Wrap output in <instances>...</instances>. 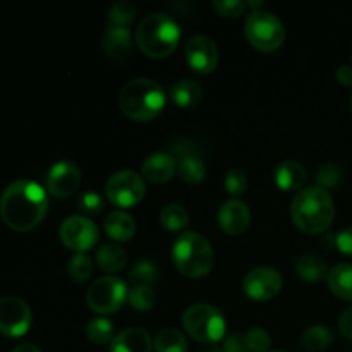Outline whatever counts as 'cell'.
I'll return each instance as SVG.
<instances>
[{
	"label": "cell",
	"instance_id": "obj_39",
	"mask_svg": "<svg viewBox=\"0 0 352 352\" xmlns=\"http://www.w3.org/2000/svg\"><path fill=\"white\" fill-rule=\"evenodd\" d=\"M172 151H174V158L177 157L179 160L186 157H191V155H198L199 148L195 141L191 140H179L172 144Z\"/></svg>",
	"mask_w": 352,
	"mask_h": 352
},
{
	"label": "cell",
	"instance_id": "obj_18",
	"mask_svg": "<svg viewBox=\"0 0 352 352\" xmlns=\"http://www.w3.org/2000/svg\"><path fill=\"white\" fill-rule=\"evenodd\" d=\"M141 172L146 181L153 182V184H165L175 175L177 164H175L174 155L153 153L143 162Z\"/></svg>",
	"mask_w": 352,
	"mask_h": 352
},
{
	"label": "cell",
	"instance_id": "obj_3",
	"mask_svg": "<svg viewBox=\"0 0 352 352\" xmlns=\"http://www.w3.org/2000/svg\"><path fill=\"white\" fill-rule=\"evenodd\" d=\"M167 103V95L157 81L148 78H136L122 86L119 95V107L124 116L133 120L146 122L160 116Z\"/></svg>",
	"mask_w": 352,
	"mask_h": 352
},
{
	"label": "cell",
	"instance_id": "obj_28",
	"mask_svg": "<svg viewBox=\"0 0 352 352\" xmlns=\"http://www.w3.org/2000/svg\"><path fill=\"white\" fill-rule=\"evenodd\" d=\"M160 222L170 232H179V230L186 229L189 223V213L188 210L177 203H170L165 206L160 212Z\"/></svg>",
	"mask_w": 352,
	"mask_h": 352
},
{
	"label": "cell",
	"instance_id": "obj_29",
	"mask_svg": "<svg viewBox=\"0 0 352 352\" xmlns=\"http://www.w3.org/2000/svg\"><path fill=\"white\" fill-rule=\"evenodd\" d=\"M86 336L93 344H110L113 340V323L107 318H93L86 327Z\"/></svg>",
	"mask_w": 352,
	"mask_h": 352
},
{
	"label": "cell",
	"instance_id": "obj_46",
	"mask_svg": "<svg viewBox=\"0 0 352 352\" xmlns=\"http://www.w3.org/2000/svg\"><path fill=\"white\" fill-rule=\"evenodd\" d=\"M205 352H223V349H220V347H217V346H210V347H206Z\"/></svg>",
	"mask_w": 352,
	"mask_h": 352
},
{
	"label": "cell",
	"instance_id": "obj_9",
	"mask_svg": "<svg viewBox=\"0 0 352 352\" xmlns=\"http://www.w3.org/2000/svg\"><path fill=\"white\" fill-rule=\"evenodd\" d=\"M146 186L143 177L133 170L116 172L105 184V195L119 208H133L144 198Z\"/></svg>",
	"mask_w": 352,
	"mask_h": 352
},
{
	"label": "cell",
	"instance_id": "obj_2",
	"mask_svg": "<svg viewBox=\"0 0 352 352\" xmlns=\"http://www.w3.org/2000/svg\"><path fill=\"white\" fill-rule=\"evenodd\" d=\"M291 217L301 232L315 236L329 229L336 217V205L327 189L309 186L294 196L291 203Z\"/></svg>",
	"mask_w": 352,
	"mask_h": 352
},
{
	"label": "cell",
	"instance_id": "obj_45",
	"mask_svg": "<svg viewBox=\"0 0 352 352\" xmlns=\"http://www.w3.org/2000/svg\"><path fill=\"white\" fill-rule=\"evenodd\" d=\"M246 6L251 7V9H254L253 12H260V10H263V2H248Z\"/></svg>",
	"mask_w": 352,
	"mask_h": 352
},
{
	"label": "cell",
	"instance_id": "obj_33",
	"mask_svg": "<svg viewBox=\"0 0 352 352\" xmlns=\"http://www.w3.org/2000/svg\"><path fill=\"white\" fill-rule=\"evenodd\" d=\"M316 182L318 188H339L342 182V170L337 164H323L316 170Z\"/></svg>",
	"mask_w": 352,
	"mask_h": 352
},
{
	"label": "cell",
	"instance_id": "obj_25",
	"mask_svg": "<svg viewBox=\"0 0 352 352\" xmlns=\"http://www.w3.org/2000/svg\"><path fill=\"white\" fill-rule=\"evenodd\" d=\"M155 352H188V340L177 329H162L153 340Z\"/></svg>",
	"mask_w": 352,
	"mask_h": 352
},
{
	"label": "cell",
	"instance_id": "obj_38",
	"mask_svg": "<svg viewBox=\"0 0 352 352\" xmlns=\"http://www.w3.org/2000/svg\"><path fill=\"white\" fill-rule=\"evenodd\" d=\"M79 210L85 213H100L103 210V199L98 192L86 191L78 199Z\"/></svg>",
	"mask_w": 352,
	"mask_h": 352
},
{
	"label": "cell",
	"instance_id": "obj_20",
	"mask_svg": "<svg viewBox=\"0 0 352 352\" xmlns=\"http://www.w3.org/2000/svg\"><path fill=\"white\" fill-rule=\"evenodd\" d=\"M103 229H105L107 236L110 239L124 243V241H129L134 237V234H136V222H134V219L129 213L122 212V210H116V212L109 213L105 223H103Z\"/></svg>",
	"mask_w": 352,
	"mask_h": 352
},
{
	"label": "cell",
	"instance_id": "obj_14",
	"mask_svg": "<svg viewBox=\"0 0 352 352\" xmlns=\"http://www.w3.org/2000/svg\"><path fill=\"white\" fill-rule=\"evenodd\" d=\"M82 174L74 162L60 160L50 167L47 174V191L54 198H67L81 186Z\"/></svg>",
	"mask_w": 352,
	"mask_h": 352
},
{
	"label": "cell",
	"instance_id": "obj_12",
	"mask_svg": "<svg viewBox=\"0 0 352 352\" xmlns=\"http://www.w3.org/2000/svg\"><path fill=\"white\" fill-rule=\"evenodd\" d=\"M282 285H284L282 275L270 267L254 268L244 277L243 282L244 294L258 302L274 299L282 291Z\"/></svg>",
	"mask_w": 352,
	"mask_h": 352
},
{
	"label": "cell",
	"instance_id": "obj_13",
	"mask_svg": "<svg viewBox=\"0 0 352 352\" xmlns=\"http://www.w3.org/2000/svg\"><path fill=\"white\" fill-rule=\"evenodd\" d=\"M184 54L189 67L198 74H212L219 65V48L215 41L205 34L189 38Z\"/></svg>",
	"mask_w": 352,
	"mask_h": 352
},
{
	"label": "cell",
	"instance_id": "obj_1",
	"mask_svg": "<svg viewBox=\"0 0 352 352\" xmlns=\"http://www.w3.org/2000/svg\"><path fill=\"white\" fill-rule=\"evenodd\" d=\"M47 212V191L28 179H19L9 184L0 196V217L3 223L16 232L33 230L40 226Z\"/></svg>",
	"mask_w": 352,
	"mask_h": 352
},
{
	"label": "cell",
	"instance_id": "obj_41",
	"mask_svg": "<svg viewBox=\"0 0 352 352\" xmlns=\"http://www.w3.org/2000/svg\"><path fill=\"white\" fill-rule=\"evenodd\" d=\"M336 244L337 248H339L340 253L352 256V227H347V229L340 230V232L337 234Z\"/></svg>",
	"mask_w": 352,
	"mask_h": 352
},
{
	"label": "cell",
	"instance_id": "obj_6",
	"mask_svg": "<svg viewBox=\"0 0 352 352\" xmlns=\"http://www.w3.org/2000/svg\"><path fill=\"white\" fill-rule=\"evenodd\" d=\"M182 325L188 336L199 344H217L223 339L227 330L226 318L215 306L205 305H192L191 308L186 309L182 316Z\"/></svg>",
	"mask_w": 352,
	"mask_h": 352
},
{
	"label": "cell",
	"instance_id": "obj_11",
	"mask_svg": "<svg viewBox=\"0 0 352 352\" xmlns=\"http://www.w3.org/2000/svg\"><path fill=\"white\" fill-rule=\"evenodd\" d=\"M33 316L31 309L23 299L7 296L0 299V333L6 337H17L26 336L30 330Z\"/></svg>",
	"mask_w": 352,
	"mask_h": 352
},
{
	"label": "cell",
	"instance_id": "obj_10",
	"mask_svg": "<svg viewBox=\"0 0 352 352\" xmlns=\"http://www.w3.org/2000/svg\"><path fill=\"white\" fill-rule=\"evenodd\" d=\"M58 234H60V241L64 243V246L76 253H86V251L93 250L100 237L96 223L81 215L65 219Z\"/></svg>",
	"mask_w": 352,
	"mask_h": 352
},
{
	"label": "cell",
	"instance_id": "obj_24",
	"mask_svg": "<svg viewBox=\"0 0 352 352\" xmlns=\"http://www.w3.org/2000/svg\"><path fill=\"white\" fill-rule=\"evenodd\" d=\"M296 272L306 282H320L329 275V268L323 258L315 254H305L296 261Z\"/></svg>",
	"mask_w": 352,
	"mask_h": 352
},
{
	"label": "cell",
	"instance_id": "obj_21",
	"mask_svg": "<svg viewBox=\"0 0 352 352\" xmlns=\"http://www.w3.org/2000/svg\"><path fill=\"white\" fill-rule=\"evenodd\" d=\"M329 289L342 301H352V265H336L327 275Z\"/></svg>",
	"mask_w": 352,
	"mask_h": 352
},
{
	"label": "cell",
	"instance_id": "obj_16",
	"mask_svg": "<svg viewBox=\"0 0 352 352\" xmlns=\"http://www.w3.org/2000/svg\"><path fill=\"white\" fill-rule=\"evenodd\" d=\"M103 52L112 60H122L131 54L133 48V34L126 26H107L102 38Z\"/></svg>",
	"mask_w": 352,
	"mask_h": 352
},
{
	"label": "cell",
	"instance_id": "obj_42",
	"mask_svg": "<svg viewBox=\"0 0 352 352\" xmlns=\"http://www.w3.org/2000/svg\"><path fill=\"white\" fill-rule=\"evenodd\" d=\"M339 332L342 333L347 340H352V308H347L346 311L340 315Z\"/></svg>",
	"mask_w": 352,
	"mask_h": 352
},
{
	"label": "cell",
	"instance_id": "obj_23",
	"mask_svg": "<svg viewBox=\"0 0 352 352\" xmlns=\"http://www.w3.org/2000/svg\"><path fill=\"white\" fill-rule=\"evenodd\" d=\"M95 260L102 270L109 272V274H117L122 270L127 263V254L117 244H105L100 248L95 254Z\"/></svg>",
	"mask_w": 352,
	"mask_h": 352
},
{
	"label": "cell",
	"instance_id": "obj_4",
	"mask_svg": "<svg viewBox=\"0 0 352 352\" xmlns=\"http://www.w3.org/2000/svg\"><path fill=\"white\" fill-rule=\"evenodd\" d=\"M181 40V28L170 16L162 12L150 14L136 30V43L144 55L165 58L174 54Z\"/></svg>",
	"mask_w": 352,
	"mask_h": 352
},
{
	"label": "cell",
	"instance_id": "obj_22",
	"mask_svg": "<svg viewBox=\"0 0 352 352\" xmlns=\"http://www.w3.org/2000/svg\"><path fill=\"white\" fill-rule=\"evenodd\" d=\"M172 102L179 105L181 109H192L198 105L203 98V89L192 79H182L177 81L170 89Z\"/></svg>",
	"mask_w": 352,
	"mask_h": 352
},
{
	"label": "cell",
	"instance_id": "obj_37",
	"mask_svg": "<svg viewBox=\"0 0 352 352\" xmlns=\"http://www.w3.org/2000/svg\"><path fill=\"white\" fill-rule=\"evenodd\" d=\"M213 9L222 17L236 19V17L243 16L244 9H246V3L239 2V0H215L213 2Z\"/></svg>",
	"mask_w": 352,
	"mask_h": 352
},
{
	"label": "cell",
	"instance_id": "obj_48",
	"mask_svg": "<svg viewBox=\"0 0 352 352\" xmlns=\"http://www.w3.org/2000/svg\"><path fill=\"white\" fill-rule=\"evenodd\" d=\"M274 352H280V351H274Z\"/></svg>",
	"mask_w": 352,
	"mask_h": 352
},
{
	"label": "cell",
	"instance_id": "obj_36",
	"mask_svg": "<svg viewBox=\"0 0 352 352\" xmlns=\"http://www.w3.org/2000/svg\"><path fill=\"white\" fill-rule=\"evenodd\" d=\"M248 188V177L239 168H230L226 175V189L229 195L241 196Z\"/></svg>",
	"mask_w": 352,
	"mask_h": 352
},
{
	"label": "cell",
	"instance_id": "obj_35",
	"mask_svg": "<svg viewBox=\"0 0 352 352\" xmlns=\"http://www.w3.org/2000/svg\"><path fill=\"white\" fill-rule=\"evenodd\" d=\"M244 337H246V346L250 352H267L270 347V336L261 327H253L248 330Z\"/></svg>",
	"mask_w": 352,
	"mask_h": 352
},
{
	"label": "cell",
	"instance_id": "obj_7",
	"mask_svg": "<svg viewBox=\"0 0 352 352\" xmlns=\"http://www.w3.org/2000/svg\"><path fill=\"white\" fill-rule=\"evenodd\" d=\"M244 33L248 41L253 45L256 50L275 52L282 47L285 40V28L275 14L260 10V12H251L244 24Z\"/></svg>",
	"mask_w": 352,
	"mask_h": 352
},
{
	"label": "cell",
	"instance_id": "obj_27",
	"mask_svg": "<svg viewBox=\"0 0 352 352\" xmlns=\"http://www.w3.org/2000/svg\"><path fill=\"white\" fill-rule=\"evenodd\" d=\"M179 175L186 184H201L206 177V165L199 155H191L179 160Z\"/></svg>",
	"mask_w": 352,
	"mask_h": 352
},
{
	"label": "cell",
	"instance_id": "obj_17",
	"mask_svg": "<svg viewBox=\"0 0 352 352\" xmlns=\"http://www.w3.org/2000/svg\"><path fill=\"white\" fill-rule=\"evenodd\" d=\"M153 340L141 327H129L117 333L110 342V352H151Z\"/></svg>",
	"mask_w": 352,
	"mask_h": 352
},
{
	"label": "cell",
	"instance_id": "obj_31",
	"mask_svg": "<svg viewBox=\"0 0 352 352\" xmlns=\"http://www.w3.org/2000/svg\"><path fill=\"white\" fill-rule=\"evenodd\" d=\"M67 274L72 280L86 282L93 274V261L91 258L86 256L85 253H78L69 260Z\"/></svg>",
	"mask_w": 352,
	"mask_h": 352
},
{
	"label": "cell",
	"instance_id": "obj_30",
	"mask_svg": "<svg viewBox=\"0 0 352 352\" xmlns=\"http://www.w3.org/2000/svg\"><path fill=\"white\" fill-rule=\"evenodd\" d=\"M127 301L138 311H148L157 302V294L150 285H134L127 294Z\"/></svg>",
	"mask_w": 352,
	"mask_h": 352
},
{
	"label": "cell",
	"instance_id": "obj_26",
	"mask_svg": "<svg viewBox=\"0 0 352 352\" xmlns=\"http://www.w3.org/2000/svg\"><path fill=\"white\" fill-rule=\"evenodd\" d=\"M333 333L332 330L327 329L323 325H311L302 332L301 336V346L306 351L311 352H322L327 347L332 346Z\"/></svg>",
	"mask_w": 352,
	"mask_h": 352
},
{
	"label": "cell",
	"instance_id": "obj_40",
	"mask_svg": "<svg viewBox=\"0 0 352 352\" xmlns=\"http://www.w3.org/2000/svg\"><path fill=\"white\" fill-rule=\"evenodd\" d=\"M223 352H250L246 346V337L241 333H232L223 340Z\"/></svg>",
	"mask_w": 352,
	"mask_h": 352
},
{
	"label": "cell",
	"instance_id": "obj_8",
	"mask_svg": "<svg viewBox=\"0 0 352 352\" xmlns=\"http://www.w3.org/2000/svg\"><path fill=\"white\" fill-rule=\"evenodd\" d=\"M127 294L129 291L126 282L112 275H105L93 282L86 294V301L96 315H112L122 308L127 301Z\"/></svg>",
	"mask_w": 352,
	"mask_h": 352
},
{
	"label": "cell",
	"instance_id": "obj_32",
	"mask_svg": "<svg viewBox=\"0 0 352 352\" xmlns=\"http://www.w3.org/2000/svg\"><path fill=\"white\" fill-rule=\"evenodd\" d=\"M158 278V268L153 261L141 260L131 270V280L136 282V285H153Z\"/></svg>",
	"mask_w": 352,
	"mask_h": 352
},
{
	"label": "cell",
	"instance_id": "obj_43",
	"mask_svg": "<svg viewBox=\"0 0 352 352\" xmlns=\"http://www.w3.org/2000/svg\"><path fill=\"white\" fill-rule=\"evenodd\" d=\"M336 78L342 86H352V67L351 65H340L336 72Z\"/></svg>",
	"mask_w": 352,
	"mask_h": 352
},
{
	"label": "cell",
	"instance_id": "obj_34",
	"mask_svg": "<svg viewBox=\"0 0 352 352\" xmlns=\"http://www.w3.org/2000/svg\"><path fill=\"white\" fill-rule=\"evenodd\" d=\"M138 9L131 2H117L112 9L109 10V19L113 26H127L136 17Z\"/></svg>",
	"mask_w": 352,
	"mask_h": 352
},
{
	"label": "cell",
	"instance_id": "obj_44",
	"mask_svg": "<svg viewBox=\"0 0 352 352\" xmlns=\"http://www.w3.org/2000/svg\"><path fill=\"white\" fill-rule=\"evenodd\" d=\"M10 352H41L40 347H36L34 344L31 342H23V344H17Z\"/></svg>",
	"mask_w": 352,
	"mask_h": 352
},
{
	"label": "cell",
	"instance_id": "obj_47",
	"mask_svg": "<svg viewBox=\"0 0 352 352\" xmlns=\"http://www.w3.org/2000/svg\"><path fill=\"white\" fill-rule=\"evenodd\" d=\"M351 110H352V100H351Z\"/></svg>",
	"mask_w": 352,
	"mask_h": 352
},
{
	"label": "cell",
	"instance_id": "obj_5",
	"mask_svg": "<svg viewBox=\"0 0 352 352\" xmlns=\"http://www.w3.org/2000/svg\"><path fill=\"white\" fill-rule=\"evenodd\" d=\"M172 260L175 268L188 278H201L212 272L213 250L210 241L199 232H184L174 241Z\"/></svg>",
	"mask_w": 352,
	"mask_h": 352
},
{
	"label": "cell",
	"instance_id": "obj_15",
	"mask_svg": "<svg viewBox=\"0 0 352 352\" xmlns=\"http://www.w3.org/2000/svg\"><path fill=\"white\" fill-rule=\"evenodd\" d=\"M219 226L229 236H241L246 232L251 222V212L241 199H227L219 210Z\"/></svg>",
	"mask_w": 352,
	"mask_h": 352
},
{
	"label": "cell",
	"instance_id": "obj_19",
	"mask_svg": "<svg viewBox=\"0 0 352 352\" xmlns=\"http://www.w3.org/2000/svg\"><path fill=\"white\" fill-rule=\"evenodd\" d=\"M275 184L282 189V191H298L308 179V172L302 167V164L294 160H285L277 165L274 172Z\"/></svg>",
	"mask_w": 352,
	"mask_h": 352
}]
</instances>
